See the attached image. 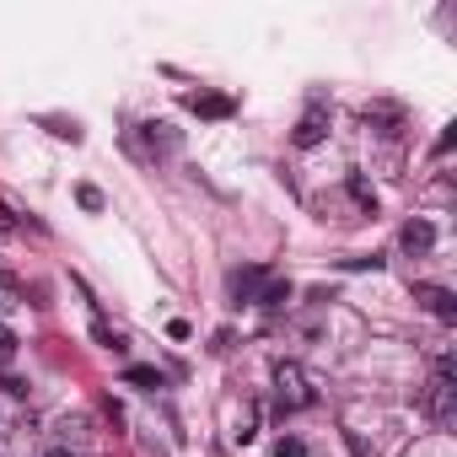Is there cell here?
<instances>
[{
	"label": "cell",
	"mask_w": 457,
	"mask_h": 457,
	"mask_svg": "<svg viewBox=\"0 0 457 457\" xmlns=\"http://www.w3.org/2000/svg\"><path fill=\"white\" fill-rule=\"evenodd\" d=\"M318 393H312V377L296 366V361H280L275 366V403H280V414H291V409H307Z\"/></svg>",
	"instance_id": "6da1fadb"
},
{
	"label": "cell",
	"mask_w": 457,
	"mask_h": 457,
	"mask_svg": "<svg viewBox=\"0 0 457 457\" xmlns=\"http://www.w3.org/2000/svg\"><path fill=\"white\" fill-rule=\"evenodd\" d=\"M457 387H452V361H441L436 371H430V387H425V403H430V420L436 425H452V414H457Z\"/></svg>",
	"instance_id": "7a4b0ae2"
},
{
	"label": "cell",
	"mask_w": 457,
	"mask_h": 457,
	"mask_svg": "<svg viewBox=\"0 0 457 457\" xmlns=\"http://www.w3.org/2000/svg\"><path fill=\"white\" fill-rule=\"evenodd\" d=\"M323 140H328V108L312 103V108L302 113V124L291 129V145H296V151H312V145H323Z\"/></svg>",
	"instance_id": "3957f363"
},
{
	"label": "cell",
	"mask_w": 457,
	"mask_h": 457,
	"mask_svg": "<svg viewBox=\"0 0 457 457\" xmlns=\"http://www.w3.org/2000/svg\"><path fill=\"white\" fill-rule=\"evenodd\" d=\"M414 302H425V312H430V318H441V323H452V318H457V296H452L446 286H414Z\"/></svg>",
	"instance_id": "277c9868"
},
{
	"label": "cell",
	"mask_w": 457,
	"mask_h": 457,
	"mask_svg": "<svg viewBox=\"0 0 457 457\" xmlns=\"http://www.w3.org/2000/svg\"><path fill=\"white\" fill-rule=\"evenodd\" d=\"M430 243H436V226H430V220H409L403 232H398V248H403V253H414V259H420V253H430Z\"/></svg>",
	"instance_id": "5b68a950"
},
{
	"label": "cell",
	"mask_w": 457,
	"mask_h": 457,
	"mask_svg": "<svg viewBox=\"0 0 457 457\" xmlns=\"http://www.w3.org/2000/svg\"><path fill=\"white\" fill-rule=\"evenodd\" d=\"M259 286H264V270H237V275H232V296H237V302H253Z\"/></svg>",
	"instance_id": "8992f818"
},
{
	"label": "cell",
	"mask_w": 457,
	"mask_h": 457,
	"mask_svg": "<svg viewBox=\"0 0 457 457\" xmlns=\"http://www.w3.org/2000/svg\"><path fill=\"white\" fill-rule=\"evenodd\" d=\"M253 302H259V307H286V302H291V286H286V280H270Z\"/></svg>",
	"instance_id": "52a82bcc"
},
{
	"label": "cell",
	"mask_w": 457,
	"mask_h": 457,
	"mask_svg": "<svg viewBox=\"0 0 457 457\" xmlns=\"http://www.w3.org/2000/svg\"><path fill=\"white\" fill-rule=\"evenodd\" d=\"M188 108L210 113V119H220V113H232V103H226V97H188Z\"/></svg>",
	"instance_id": "ba28073f"
},
{
	"label": "cell",
	"mask_w": 457,
	"mask_h": 457,
	"mask_svg": "<svg viewBox=\"0 0 457 457\" xmlns=\"http://www.w3.org/2000/svg\"><path fill=\"white\" fill-rule=\"evenodd\" d=\"M124 382H129V387H162V377H156L151 366H129V371H124Z\"/></svg>",
	"instance_id": "9c48e42d"
},
{
	"label": "cell",
	"mask_w": 457,
	"mask_h": 457,
	"mask_svg": "<svg viewBox=\"0 0 457 457\" xmlns=\"http://www.w3.org/2000/svg\"><path fill=\"white\" fill-rule=\"evenodd\" d=\"M12 361H17V334H12L6 323H0V371H6Z\"/></svg>",
	"instance_id": "30bf717a"
},
{
	"label": "cell",
	"mask_w": 457,
	"mask_h": 457,
	"mask_svg": "<svg viewBox=\"0 0 457 457\" xmlns=\"http://www.w3.org/2000/svg\"><path fill=\"white\" fill-rule=\"evenodd\" d=\"M12 302H22V286H17L6 270H0V307H12Z\"/></svg>",
	"instance_id": "8fae6325"
},
{
	"label": "cell",
	"mask_w": 457,
	"mask_h": 457,
	"mask_svg": "<svg viewBox=\"0 0 457 457\" xmlns=\"http://www.w3.org/2000/svg\"><path fill=\"white\" fill-rule=\"evenodd\" d=\"M97 345H103V350H124V339H119L108 323H97Z\"/></svg>",
	"instance_id": "7c38bea8"
},
{
	"label": "cell",
	"mask_w": 457,
	"mask_h": 457,
	"mask_svg": "<svg viewBox=\"0 0 457 457\" xmlns=\"http://www.w3.org/2000/svg\"><path fill=\"white\" fill-rule=\"evenodd\" d=\"M275 457H307V446H302V441H296V436H286V441H280V446H275Z\"/></svg>",
	"instance_id": "4fadbf2b"
},
{
	"label": "cell",
	"mask_w": 457,
	"mask_h": 457,
	"mask_svg": "<svg viewBox=\"0 0 457 457\" xmlns=\"http://www.w3.org/2000/svg\"><path fill=\"white\" fill-rule=\"evenodd\" d=\"M44 457H76V452H71V446H49Z\"/></svg>",
	"instance_id": "5bb4252c"
}]
</instances>
